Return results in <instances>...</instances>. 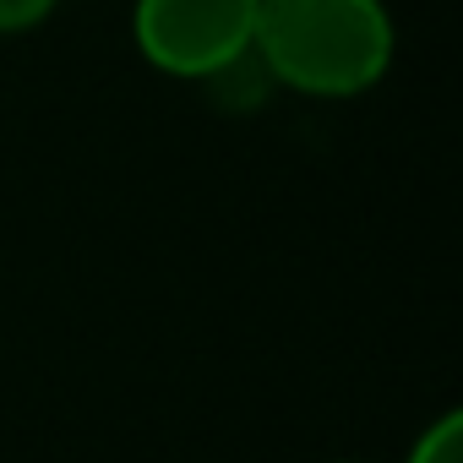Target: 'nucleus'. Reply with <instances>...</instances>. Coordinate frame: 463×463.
Segmentation results:
<instances>
[{
  "label": "nucleus",
  "instance_id": "nucleus-1",
  "mask_svg": "<svg viewBox=\"0 0 463 463\" xmlns=\"http://www.w3.org/2000/svg\"><path fill=\"white\" fill-rule=\"evenodd\" d=\"M251 50L295 93L354 99L392 66V17L382 0H262Z\"/></svg>",
  "mask_w": 463,
  "mask_h": 463
},
{
  "label": "nucleus",
  "instance_id": "nucleus-2",
  "mask_svg": "<svg viewBox=\"0 0 463 463\" xmlns=\"http://www.w3.org/2000/svg\"><path fill=\"white\" fill-rule=\"evenodd\" d=\"M262 0H137V50L169 77H218L257 39Z\"/></svg>",
  "mask_w": 463,
  "mask_h": 463
},
{
  "label": "nucleus",
  "instance_id": "nucleus-3",
  "mask_svg": "<svg viewBox=\"0 0 463 463\" xmlns=\"http://www.w3.org/2000/svg\"><path fill=\"white\" fill-rule=\"evenodd\" d=\"M463 458V420L458 414H441L409 452V463H458Z\"/></svg>",
  "mask_w": 463,
  "mask_h": 463
},
{
  "label": "nucleus",
  "instance_id": "nucleus-4",
  "mask_svg": "<svg viewBox=\"0 0 463 463\" xmlns=\"http://www.w3.org/2000/svg\"><path fill=\"white\" fill-rule=\"evenodd\" d=\"M55 12V0H0V33H23Z\"/></svg>",
  "mask_w": 463,
  "mask_h": 463
}]
</instances>
